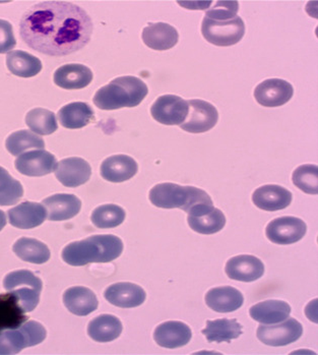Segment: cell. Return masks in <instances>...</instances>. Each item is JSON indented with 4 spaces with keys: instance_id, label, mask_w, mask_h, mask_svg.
Returning a JSON list of instances; mask_svg holds the SVG:
<instances>
[{
    "instance_id": "1",
    "label": "cell",
    "mask_w": 318,
    "mask_h": 355,
    "mask_svg": "<svg viewBox=\"0 0 318 355\" xmlns=\"http://www.w3.org/2000/svg\"><path fill=\"white\" fill-rule=\"evenodd\" d=\"M19 34L35 51L65 56L90 42L93 21L86 10L71 2L43 1L24 14Z\"/></svg>"
},
{
    "instance_id": "2",
    "label": "cell",
    "mask_w": 318,
    "mask_h": 355,
    "mask_svg": "<svg viewBox=\"0 0 318 355\" xmlns=\"http://www.w3.org/2000/svg\"><path fill=\"white\" fill-rule=\"evenodd\" d=\"M123 252V243L115 235H94L84 241L69 243L62 250L65 263L76 267L91 263H109Z\"/></svg>"
},
{
    "instance_id": "3",
    "label": "cell",
    "mask_w": 318,
    "mask_h": 355,
    "mask_svg": "<svg viewBox=\"0 0 318 355\" xmlns=\"http://www.w3.org/2000/svg\"><path fill=\"white\" fill-rule=\"evenodd\" d=\"M149 93L147 85L141 78L125 76L114 78L102 87L94 96V104L102 110H116L136 107Z\"/></svg>"
},
{
    "instance_id": "4",
    "label": "cell",
    "mask_w": 318,
    "mask_h": 355,
    "mask_svg": "<svg viewBox=\"0 0 318 355\" xmlns=\"http://www.w3.org/2000/svg\"><path fill=\"white\" fill-rule=\"evenodd\" d=\"M150 201L162 209H182L188 212L191 208L202 204H213L210 196L195 187H182L165 182L157 184L150 191Z\"/></svg>"
},
{
    "instance_id": "5",
    "label": "cell",
    "mask_w": 318,
    "mask_h": 355,
    "mask_svg": "<svg viewBox=\"0 0 318 355\" xmlns=\"http://www.w3.org/2000/svg\"><path fill=\"white\" fill-rule=\"evenodd\" d=\"M3 287L15 296L17 304L24 313H30L37 308L40 302L43 283L32 272L19 270L6 276Z\"/></svg>"
},
{
    "instance_id": "6",
    "label": "cell",
    "mask_w": 318,
    "mask_h": 355,
    "mask_svg": "<svg viewBox=\"0 0 318 355\" xmlns=\"http://www.w3.org/2000/svg\"><path fill=\"white\" fill-rule=\"evenodd\" d=\"M47 332L38 322L28 321L19 328L0 331V355L17 354L24 348L44 341Z\"/></svg>"
},
{
    "instance_id": "7",
    "label": "cell",
    "mask_w": 318,
    "mask_h": 355,
    "mask_svg": "<svg viewBox=\"0 0 318 355\" xmlns=\"http://www.w3.org/2000/svg\"><path fill=\"white\" fill-rule=\"evenodd\" d=\"M202 34L209 43L215 46H233L243 38L245 24L238 16L224 21H213L206 17L202 24Z\"/></svg>"
},
{
    "instance_id": "8",
    "label": "cell",
    "mask_w": 318,
    "mask_h": 355,
    "mask_svg": "<svg viewBox=\"0 0 318 355\" xmlns=\"http://www.w3.org/2000/svg\"><path fill=\"white\" fill-rule=\"evenodd\" d=\"M303 334V327L297 320L290 319L281 324H267L259 326L256 335L258 338L265 345L280 347L299 340Z\"/></svg>"
},
{
    "instance_id": "9",
    "label": "cell",
    "mask_w": 318,
    "mask_h": 355,
    "mask_svg": "<svg viewBox=\"0 0 318 355\" xmlns=\"http://www.w3.org/2000/svg\"><path fill=\"white\" fill-rule=\"evenodd\" d=\"M187 103L188 114L184 123L180 124L183 130L191 134H202L212 130L217 124L219 113L213 104L200 99L189 100Z\"/></svg>"
},
{
    "instance_id": "10",
    "label": "cell",
    "mask_w": 318,
    "mask_h": 355,
    "mask_svg": "<svg viewBox=\"0 0 318 355\" xmlns=\"http://www.w3.org/2000/svg\"><path fill=\"white\" fill-rule=\"evenodd\" d=\"M189 226L193 232L200 234H215L226 225V217L213 204H202L191 208L187 212Z\"/></svg>"
},
{
    "instance_id": "11",
    "label": "cell",
    "mask_w": 318,
    "mask_h": 355,
    "mask_svg": "<svg viewBox=\"0 0 318 355\" xmlns=\"http://www.w3.org/2000/svg\"><path fill=\"white\" fill-rule=\"evenodd\" d=\"M188 111L187 101L176 95L161 96L151 108L152 119L165 125H180L186 119Z\"/></svg>"
},
{
    "instance_id": "12",
    "label": "cell",
    "mask_w": 318,
    "mask_h": 355,
    "mask_svg": "<svg viewBox=\"0 0 318 355\" xmlns=\"http://www.w3.org/2000/svg\"><path fill=\"white\" fill-rule=\"evenodd\" d=\"M307 226L299 218L286 216L270 222L265 233L267 237L276 245H293L303 239Z\"/></svg>"
},
{
    "instance_id": "13",
    "label": "cell",
    "mask_w": 318,
    "mask_h": 355,
    "mask_svg": "<svg viewBox=\"0 0 318 355\" xmlns=\"http://www.w3.org/2000/svg\"><path fill=\"white\" fill-rule=\"evenodd\" d=\"M293 94V87L287 80L270 78L256 87L254 98L263 107H280L291 100Z\"/></svg>"
},
{
    "instance_id": "14",
    "label": "cell",
    "mask_w": 318,
    "mask_h": 355,
    "mask_svg": "<svg viewBox=\"0 0 318 355\" xmlns=\"http://www.w3.org/2000/svg\"><path fill=\"white\" fill-rule=\"evenodd\" d=\"M56 158L44 150L28 152L15 160V166L24 175L39 178L47 175L56 168Z\"/></svg>"
},
{
    "instance_id": "15",
    "label": "cell",
    "mask_w": 318,
    "mask_h": 355,
    "mask_svg": "<svg viewBox=\"0 0 318 355\" xmlns=\"http://www.w3.org/2000/svg\"><path fill=\"white\" fill-rule=\"evenodd\" d=\"M56 178L64 187H78L89 182L91 175L90 164L78 157L63 159L54 170Z\"/></svg>"
},
{
    "instance_id": "16",
    "label": "cell",
    "mask_w": 318,
    "mask_h": 355,
    "mask_svg": "<svg viewBox=\"0 0 318 355\" xmlns=\"http://www.w3.org/2000/svg\"><path fill=\"white\" fill-rule=\"evenodd\" d=\"M225 271L228 277L232 280L254 282L263 277L265 265L256 257L241 254L228 261Z\"/></svg>"
},
{
    "instance_id": "17",
    "label": "cell",
    "mask_w": 318,
    "mask_h": 355,
    "mask_svg": "<svg viewBox=\"0 0 318 355\" xmlns=\"http://www.w3.org/2000/svg\"><path fill=\"white\" fill-rule=\"evenodd\" d=\"M191 328L182 322L170 321L159 324L154 333V339L161 347L176 349L191 341Z\"/></svg>"
},
{
    "instance_id": "18",
    "label": "cell",
    "mask_w": 318,
    "mask_h": 355,
    "mask_svg": "<svg viewBox=\"0 0 318 355\" xmlns=\"http://www.w3.org/2000/svg\"><path fill=\"white\" fill-rule=\"evenodd\" d=\"M104 296L111 304L122 309H132L145 302L147 294L134 283H116L106 289Z\"/></svg>"
},
{
    "instance_id": "19",
    "label": "cell",
    "mask_w": 318,
    "mask_h": 355,
    "mask_svg": "<svg viewBox=\"0 0 318 355\" xmlns=\"http://www.w3.org/2000/svg\"><path fill=\"white\" fill-rule=\"evenodd\" d=\"M10 223L19 230L38 227L47 217V211L38 202H24L8 211Z\"/></svg>"
},
{
    "instance_id": "20",
    "label": "cell",
    "mask_w": 318,
    "mask_h": 355,
    "mask_svg": "<svg viewBox=\"0 0 318 355\" xmlns=\"http://www.w3.org/2000/svg\"><path fill=\"white\" fill-rule=\"evenodd\" d=\"M252 202L261 210L274 212L290 206L292 202V193L285 187L269 184L258 187L254 191Z\"/></svg>"
},
{
    "instance_id": "21",
    "label": "cell",
    "mask_w": 318,
    "mask_h": 355,
    "mask_svg": "<svg viewBox=\"0 0 318 355\" xmlns=\"http://www.w3.org/2000/svg\"><path fill=\"white\" fill-rule=\"evenodd\" d=\"M56 86L65 90L86 88L93 80V73L84 64H65L56 69L53 77Z\"/></svg>"
},
{
    "instance_id": "22",
    "label": "cell",
    "mask_w": 318,
    "mask_h": 355,
    "mask_svg": "<svg viewBox=\"0 0 318 355\" xmlns=\"http://www.w3.org/2000/svg\"><path fill=\"white\" fill-rule=\"evenodd\" d=\"M139 166L134 158L127 155H114L109 157L101 165V175L110 182H126L137 173Z\"/></svg>"
},
{
    "instance_id": "23",
    "label": "cell",
    "mask_w": 318,
    "mask_h": 355,
    "mask_svg": "<svg viewBox=\"0 0 318 355\" xmlns=\"http://www.w3.org/2000/svg\"><path fill=\"white\" fill-rule=\"evenodd\" d=\"M143 43L151 49L164 51L175 46L179 40L177 30L166 23L150 24L143 30Z\"/></svg>"
},
{
    "instance_id": "24",
    "label": "cell",
    "mask_w": 318,
    "mask_h": 355,
    "mask_svg": "<svg viewBox=\"0 0 318 355\" xmlns=\"http://www.w3.org/2000/svg\"><path fill=\"white\" fill-rule=\"evenodd\" d=\"M48 220L50 221H64L76 216L82 208V202L75 195L60 193L51 196L43 201Z\"/></svg>"
},
{
    "instance_id": "25",
    "label": "cell",
    "mask_w": 318,
    "mask_h": 355,
    "mask_svg": "<svg viewBox=\"0 0 318 355\" xmlns=\"http://www.w3.org/2000/svg\"><path fill=\"white\" fill-rule=\"evenodd\" d=\"M63 302L71 313L80 317L90 315L99 306L96 294L91 289L82 286L67 289L63 294Z\"/></svg>"
},
{
    "instance_id": "26",
    "label": "cell",
    "mask_w": 318,
    "mask_h": 355,
    "mask_svg": "<svg viewBox=\"0 0 318 355\" xmlns=\"http://www.w3.org/2000/svg\"><path fill=\"white\" fill-rule=\"evenodd\" d=\"M242 293L234 287L223 286L211 289L206 294V304L218 313H232L242 306Z\"/></svg>"
},
{
    "instance_id": "27",
    "label": "cell",
    "mask_w": 318,
    "mask_h": 355,
    "mask_svg": "<svg viewBox=\"0 0 318 355\" xmlns=\"http://www.w3.org/2000/svg\"><path fill=\"white\" fill-rule=\"evenodd\" d=\"M291 306L282 300H265L252 306L250 317L263 324H278L288 319Z\"/></svg>"
},
{
    "instance_id": "28",
    "label": "cell",
    "mask_w": 318,
    "mask_h": 355,
    "mask_svg": "<svg viewBox=\"0 0 318 355\" xmlns=\"http://www.w3.org/2000/svg\"><path fill=\"white\" fill-rule=\"evenodd\" d=\"M58 121L63 128L78 130L95 121L94 110L88 103L73 102L63 106L58 112Z\"/></svg>"
},
{
    "instance_id": "29",
    "label": "cell",
    "mask_w": 318,
    "mask_h": 355,
    "mask_svg": "<svg viewBox=\"0 0 318 355\" xmlns=\"http://www.w3.org/2000/svg\"><path fill=\"white\" fill-rule=\"evenodd\" d=\"M210 343L228 342L240 337L243 333L242 324L235 319H219L206 322V327L202 331Z\"/></svg>"
},
{
    "instance_id": "30",
    "label": "cell",
    "mask_w": 318,
    "mask_h": 355,
    "mask_svg": "<svg viewBox=\"0 0 318 355\" xmlns=\"http://www.w3.org/2000/svg\"><path fill=\"white\" fill-rule=\"evenodd\" d=\"M6 67L12 75L19 78H33L42 71L41 60L21 50H14L8 54Z\"/></svg>"
},
{
    "instance_id": "31",
    "label": "cell",
    "mask_w": 318,
    "mask_h": 355,
    "mask_svg": "<svg viewBox=\"0 0 318 355\" xmlns=\"http://www.w3.org/2000/svg\"><path fill=\"white\" fill-rule=\"evenodd\" d=\"M122 333V324L118 318L111 315H101L90 322L88 334L94 341L111 342L118 338Z\"/></svg>"
},
{
    "instance_id": "32",
    "label": "cell",
    "mask_w": 318,
    "mask_h": 355,
    "mask_svg": "<svg viewBox=\"0 0 318 355\" xmlns=\"http://www.w3.org/2000/svg\"><path fill=\"white\" fill-rule=\"evenodd\" d=\"M12 250L25 262L41 265L48 262L50 259V250L47 245L35 239L21 237L15 243Z\"/></svg>"
},
{
    "instance_id": "33",
    "label": "cell",
    "mask_w": 318,
    "mask_h": 355,
    "mask_svg": "<svg viewBox=\"0 0 318 355\" xmlns=\"http://www.w3.org/2000/svg\"><path fill=\"white\" fill-rule=\"evenodd\" d=\"M26 123L32 132L41 136H48L58 130V124L55 114L44 108H35L30 110L26 116Z\"/></svg>"
},
{
    "instance_id": "34",
    "label": "cell",
    "mask_w": 318,
    "mask_h": 355,
    "mask_svg": "<svg viewBox=\"0 0 318 355\" xmlns=\"http://www.w3.org/2000/svg\"><path fill=\"white\" fill-rule=\"evenodd\" d=\"M125 211L121 207L108 204L96 208L91 219L96 227L107 230L121 225L125 220Z\"/></svg>"
},
{
    "instance_id": "35",
    "label": "cell",
    "mask_w": 318,
    "mask_h": 355,
    "mask_svg": "<svg viewBox=\"0 0 318 355\" xmlns=\"http://www.w3.org/2000/svg\"><path fill=\"white\" fill-rule=\"evenodd\" d=\"M6 146L10 154L19 156L26 150L44 149L45 141L30 130H19L8 137Z\"/></svg>"
},
{
    "instance_id": "36",
    "label": "cell",
    "mask_w": 318,
    "mask_h": 355,
    "mask_svg": "<svg viewBox=\"0 0 318 355\" xmlns=\"http://www.w3.org/2000/svg\"><path fill=\"white\" fill-rule=\"evenodd\" d=\"M23 313L12 293L0 296V330L15 328L26 321Z\"/></svg>"
},
{
    "instance_id": "37",
    "label": "cell",
    "mask_w": 318,
    "mask_h": 355,
    "mask_svg": "<svg viewBox=\"0 0 318 355\" xmlns=\"http://www.w3.org/2000/svg\"><path fill=\"white\" fill-rule=\"evenodd\" d=\"M24 189L8 170L0 166V206H12L23 198Z\"/></svg>"
},
{
    "instance_id": "38",
    "label": "cell",
    "mask_w": 318,
    "mask_h": 355,
    "mask_svg": "<svg viewBox=\"0 0 318 355\" xmlns=\"http://www.w3.org/2000/svg\"><path fill=\"white\" fill-rule=\"evenodd\" d=\"M318 167L317 165H301L294 171L292 180L294 184L309 195L318 193Z\"/></svg>"
},
{
    "instance_id": "39",
    "label": "cell",
    "mask_w": 318,
    "mask_h": 355,
    "mask_svg": "<svg viewBox=\"0 0 318 355\" xmlns=\"http://www.w3.org/2000/svg\"><path fill=\"white\" fill-rule=\"evenodd\" d=\"M239 3L237 1H217L211 10L206 12V17L213 21H230L237 17Z\"/></svg>"
},
{
    "instance_id": "40",
    "label": "cell",
    "mask_w": 318,
    "mask_h": 355,
    "mask_svg": "<svg viewBox=\"0 0 318 355\" xmlns=\"http://www.w3.org/2000/svg\"><path fill=\"white\" fill-rule=\"evenodd\" d=\"M17 45L14 29L10 21L0 19V54L10 52Z\"/></svg>"
},
{
    "instance_id": "41",
    "label": "cell",
    "mask_w": 318,
    "mask_h": 355,
    "mask_svg": "<svg viewBox=\"0 0 318 355\" xmlns=\"http://www.w3.org/2000/svg\"><path fill=\"white\" fill-rule=\"evenodd\" d=\"M6 216L3 211L0 210V232L6 227Z\"/></svg>"
}]
</instances>
